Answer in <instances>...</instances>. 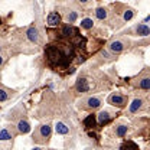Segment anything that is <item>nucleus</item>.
<instances>
[{"label": "nucleus", "mask_w": 150, "mask_h": 150, "mask_svg": "<svg viewBox=\"0 0 150 150\" xmlns=\"http://www.w3.org/2000/svg\"><path fill=\"white\" fill-rule=\"evenodd\" d=\"M130 84L134 88L143 90V91H149L150 90V69L144 68L142 72L136 76H133L130 79Z\"/></svg>", "instance_id": "0eeeda50"}, {"label": "nucleus", "mask_w": 150, "mask_h": 150, "mask_svg": "<svg viewBox=\"0 0 150 150\" xmlns=\"http://www.w3.org/2000/svg\"><path fill=\"white\" fill-rule=\"evenodd\" d=\"M133 32H134L136 36H149L150 35V28L147 26V25H144V23H139V25L134 26Z\"/></svg>", "instance_id": "6ab92c4d"}, {"label": "nucleus", "mask_w": 150, "mask_h": 150, "mask_svg": "<svg viewBox=\"0 0 150 150\" xmlns=\"http://www.w3.org/2000/svg\"><path fill=\"white\" fill-rule=\"evenodd\" d=\"M18 136V131L15 124H7L6 127H3L0 130V142H9V140H13L15 137Z\"/></svg>", "instance_id": "ddd939ff"}, {"label": "nucleus", "mask_w": 150, "mask_h": 150, "mask_svg": "<svg viewBox=\"0 0 150 150\" xmlns=\"http://www.w3.org/2000/svg\"><path fill=\"white\" fill-rule=\"evenodd\" d=\"M6 61H7V56L3 55V54H0V69L3 68V65L6 64Z\"/></svg>", "instance_id": "393cba45"}, {"label": "nucleus", "mask_w": 150, "mask_h": 150, "mask_svg": "<svg viewBox=\"0 0 150 150\" xmlns=\"http://www.w3.org/2000/svg\"><path fill=\"white\" fill-rule=\"evenodd\" d=\"M107 103L112 107H115V108H124L129 104V97L126 94L115 91V93H111L107 97Z\"/></svg>", "instance_id": "1a4fd4ad"}, {"label": "nucleus", "mask_w": 150, "mask_h": 150, "mask_svg": "<svg viewBox=\"0 0 150 150\" xmlns=\"http://www.w3.org/2000/svg\"><path fill=\"white\" fill-rule=\"evenodd\" d=\"M103 105V98L100 95H87L79 100L78 108L81 111H95Z\"/></svg>", "instance_id": "39448f33"}, {"label": "nucleus", "mask_w": 150, "mask_h": 150, "mask_svg": "<svg viewBox=\"0 0 150 150\" xmlns=\"http://www.w3.org/2000/svg\"><path fill=\"white\" fill-rule=\"evenodd\" d=\"M114 136L115 137H126V134L129 133V126L127 124H124V123H120V124H117V126H114Z\"/></svg>", "instance_id": "aec40b11"}, {"label": "nucleus", "mask_w": 150, "mask_h": 150, "mask_svg": "<svg viewBox=\"0 0 150 150\" xmlns=\"http://www.w3.org/2000/svg\"><path fill=\"white\" fill-rule=\"evenodd\" d=\"M51 136H52V126L49 123H45V124H39L38 127H35V131L32 134V140L35 144L46 146L51 142Z\"/></svg>", "instance_id": "20e7f679"}, {"label": "nucleus", "mask_w": 150, "mask_h": 150, "mask_svg": "<svg viewBox=\"0 0 150 150\" xmlns=\"http://www.w3.org/2000/svg\"><path fill=\"white\" fill-rule=\"evenodd\" d=\"M61 20L62 18H61L59 12H51L46 18V25L49 28H56V26H61Z\"/></svg>", "instance_id": "a211bd4d"}, {"label": "nucleus", "mask_w": 150, "mask_h": 150, "mask_svg": "<svg viewBox=\"0 0 150 150\" xmlns=\"http://www.w3.org/2000/svg\"><path fill=\"white\" fill-rule=\"evenodd\" d=\"M45 56H46L48 64L54 69L68 68L69 62L74 58V46L71 43H65V42L51 43L45 49Z\"/></svg>", "instance_id": "f03ea898"}, {"label": "nucleus", "mask_w": 150, "mask_h": 150, "mask_svg": "<svg viewBox=\"0 0 150 150\" xmlns=\"http://www.w3.org/2000/svg\"><path fill=\"white\" fill-rule=\"evenodd\" d=\"M79 26H81V29H84V30H90V29L94 28V20L90 18H84L81 20Z\"/></svg>", "instance_id": "b1692460"}, {"label": "nucleus", "mask_w": 150, "mask_h": 150, "mask_svg": "<svg viewBox=\"0 0 150 150\" xmlns=\"http://www.w3.org/2000/svg\"><path fill=\"white\" fill-rule=\"evenodd\" d=\"M32 150H54V149H43V147H33Z\"/></svg>", "instance_id": "a878e982"}, {"label": "nucleus", "mask_w": 150, "mask_h": 150, "mask_svg": "<svg viewBox=\"0 0 150 150\" xmlns=\"http://www.w3.org/2000/svg\"><path fill=\"white\" fill-rule=\"evenodd\" d=\"M120 150H140V147H139V144H136L133 140H126V142H123Z\"/></svg>", "instance_id": "5701e85b"}, {"label": "nucleus", "mask_w": 150, "mask_h": 150, "mask_svg": "<svg viewBox=\"0 0 150 150\" xmlns=\"http://www.w3.org/2000/svg\"><path fill=\"white\" fill-rule=\"evenodd\" d=\"M114 15V19H117V23L114 25L115 28H120V26H123L124 23H127V22H130L131 19L134 18V9H131L129 6H126V4H121V10H115V12H110Z\"/></svg>", "instance_id": "6e6552de"}, {"label": "nucleus", "mask_w": 150, "mask_h": 150, "mask_svg": "<svg viewBox=\"0 0 150 150\" xmlns=\"http://www.w3.org/2000/svg\"><path fill=\"white\" fill-rule=\"evenodd\" d=\"M146 107H147V100L144 97H137L129 105V114H137V112L146 110Z\"/></svg>", "instance_id": "f8f14e48"}, {"label": "nucleus", "mask_w": 150, "mask_h": 150, "mask_svg": "<svg viewBox=\"0 0 150 150\" xmlns=\"http://www.w3.org/2000/svg\"><path fill=\"white\" fill-rule=\"evenodd\" d=\"M43 45V38L40 35V30L38 26H28L23 29H19L15 33V48L25 54H32L39 51V48Z\"/></svg>", "instance_id": "7ed1b4c3"}, {"label": "nucleus", "mask_w": 150, "mask_h": 150, "mask_svg": "<svg viewBox=\"0 0 150 150\" xmlns=\"http://www.w3.org/2000/svg\"><path fill=\"white\" fill-rule=\"evenodd\" d=\"M84 126H85V129H94V127L97 126L95 114H90V115H87V118L84 120Z\"/></svg>", "instance_id": "4be33fe9"}, {"label": "nucleus", "mask_w": 150, "mask_h": 150, "mask_svg": "<svg viewBox=\"0 0 150 150\" xmlns=\"http://www.w3.org/2000/svg\"><path fill=\"white\" fill-rule=\"evenodd\" d=\"M115 115V111H111V110H101L98 114H95V120H97V126H104L107 124L108 121H111Z\"/></svg>", "instance_id": "4468645a"}, {"label": "nucleus", "mask_w": 150, "mask_h": 150, "mask_svg": "<svg viewBox=\"0 0 150 150\" xmlns=\"http://www.w3.org/2000/svg\"><path fill=\"white\" fill-rule=\"evenodd\" d=\"M1 51H3V46H1V45H0V54H1Z\"/></svg>", "instance_id": "bb28decb"}, {"label": "nucleus", "mask_w": 150, "mask_h": 150, "mask_svg": "<svg viewBox=\"0 0 150 150\" xmlns=\"http://www.w3.org/2000/svg\"><path fill=\"white\" fill-rule=\"evenodd\" d=\"M131 46V42L127 38H114L108 42V52L111 55H120L124 54L126 51H129Z\"/></svg>", "instance_id": "423d86ee"}, {"label": "nucleus", "mask_w": 150, "mask_h": 150, "mask_svg": "<svg viewBox=\"0 0 150 150\" xmlns=\"http://www.w3.org/2000/svg\"><path fill=\"white\" fill-rule=\"evenodd\" d=\"M110 87L108 76L95 69H85L78 75L75 81L74 90L76 93L88 94V93H98L103 90H107Z\"/></svg>", "instance_id": "f257e3e1"}, {"label": "nucleus", "mask_w": 150, "mask_h": 150, "mask_svg": "<svg viewBox=\"0 0 150 150\" xmlns=\"http://www.w3.org/2000/svg\"><path fill=\"white\" fill-rule=\"evenodd\" d=\"M79 35V32H78V29L72 26V25H68V23H65V25H61L59 26V36L62 38V39H69V40H72L74 38H76Z\"/></svg>", "instance_id": "9b49d317"}, {"label": "nucleus", "mask_w": 150, "mask_h": 150, "mask_svg": "<svg viewBox=\"0 0 150 150\" xmlns=\"http://www.w3.org/2000/svg\"><path fill=\"white\" fill-rule=\"evenodd\" d=\"M59 15H61V18H64L68 22V25H72L74 22L78 20L79 10H78V9H74L72 4H68V6H64V7H62V12H61Z\"/></svg>", "instance_id": "9d476101"}, {"label": "nucleus", "mask_w": 150, "mask_h": 150, "mask_svg": "<svg viewBox=\"0 0 150 150\" xmlns=\"http://www.w3.org/2000/svg\"><path fill=\"white\" fill-rule=\"evenodd\" d=\"M15 127H16V131H18V136L20 134H28L30 131V124H29V120L23 115V117H19L18 120L13 123Z\"/></svg>", "instance_id": "2eb2a0df"}, {"label": "nucleus", "mask_w": 150, "mask_h": 150, "mask_svg": "<svg viewBox=\"0 0 150 150\" xmlns=\"http://www.w3.org/2000/svg\"><path fill=\"white\" fill-rule=\"evenodd\" d=\"M95 18L98 19L100 22H107V20H111V13H110V7H104V6H100L95 9L94 12Z\"/></svg>", "instance_id": "dca6fc26"}, {"label": "nucleus", "mask_w": 150, "mask_h": 150, "mask_svg": "<svg viewBox=\"0 0 150 150\" xmlns=\"http://www.w3.org/2000/svg\"><path fill=\"white\" fill-rule=\"evenodd\" d=\"M15 95H16L15 90H10L4 85H0V103H6V101L12 100Z\"/></svg>", "instance_id": "f3484780"}, {"label": "nucleus", "mask_w": 150, "mask_h": 150, "mask_svg": "<svg viewBox=\"0 0 150 150\" xmlns=\"http://www.w3.org/2000/svg\"><path fill=\"white\" fill-rule=\"evenodd\" d=\"M55 130L58 134H62V136H65V134H68L69 133V127L65 124V123H62V121H58L55 124Z\"/></svg>", "instance_id": "412c9836"}]
</instances>
